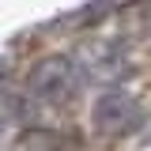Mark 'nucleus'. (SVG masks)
Returning <instances> with one entry per match:
<instances>
[{
    "mask_svg": "<svg viewBox=\"0 0 151 151\" xmlns=\"http://www.w3.org/2000/svg\"><path fill=\"white\" fill-rule=\"evenodd\" d=\"M76 87H79V68H76L72 57L64 53H49L34 60V68L27 72V91L34 98H45V102H72Z\"/></svg>",
    "mask_w": 151,
    "mask_h": 151,
    "instance_id": "nucleus-2",
    "label": "nucleus"
},
{
    "mask_svg": "<svg viewBox=\"0 0 151 151\" xmlns=\"http://www.w3.org/2000/svg\"><path fill=\"white\" fill-rule=\"evenodd\" d=\"M144 106L140 98H132L129 91H106L94 98L91 110V129L102 136V140H125L132 132L144 129Z\"/></svg>",
    "mask_w": 151,
    "mask_h": 151,
    "instance_id": "nucleus-1",
    "label": "nucleus"
},
{
    "mask_svg": "<svg viewBox=\"0 0 151 151\" xmlns=\"http://www.w3.org/2000/svg\"><path fill=\"white\" fill-rule=\"evenodd\" d=\"M12 151H64V136L53 129H23L12 140Z\"/></svg>",
    "mask_w": 151,
    "mask_h": 151,
    "instance_id": "nucleus-4",
    "label": "nucleus"
},
{
    "mask_svg": "<svg viewBox=\"0 0 151 151\" xmlns=\"http://www.w3.org/2000/svg\"><path fill=\"white\" fill-rule=\"evenodd\" d=\"M136 64L129 60L125 53V45L121 42H98L87 49V72L94 79H121V76H129Z\"/></svg>",
    "mask_w": 151,
    "mask_h": 151,
    "instance_id": "nucleus-3",
    "label": "nucleus"
}]
</instances>
